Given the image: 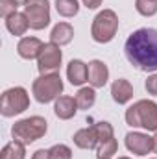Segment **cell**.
<instances>
[{
    "instance_id": "obj_1",
    "label": "cell",
    "mask_w": 157,
    "mask_h": 159,
    "mask_svg": "<svg viewBox=\"0 0 157 159\" xmlns=\"http://www.w3.org/2000/svg\"><path fill=\"white\" fill-rule=\"evenodd\" d=\"M128 61L144 72H157V30L141 28L133 32L124 44Z\"/></svg>"
},
{
    "instance_id": "obj_2",
    "label": "cell",
    "mask_w": 157,
    "mask_h": 159,
    "mask_svg": "<svg viewBox=\"0 0 157 159\" xmlns=\"http://www.w3.org/2000/svg\"><path fill=\"white\" fill-rule=\"evenodd\" d=\"M126 122L131 128L157 131V104L154 100H139L126 109Z\"/></svg>"
},
{
    "instance_id": "obj_3",
    "label": "cell",
    "mask_w": 157,
    "mask_h": 159,
    "mask_svg": "<svg viewBox=\"0 0 157 159\" xmlns=\"http://www.w3.org/2000/svg\"><path fill=\"white\" fill-rule=\"evenodd\" d=\"M32 93H34V96L39 104L56 102L59 98V94L63 93V80L59 76V72L41 74L37 80H34Z\"/></svg>"
},
{
    "instance_id": "obj_4",
    "label": "cell",
    "mask_w": 157,
    "mask_h": 159,
    "mask_svg": "<svg viewBox=\"0 0 157 159\" xmlns=\"http://www.w3.org/2000/svg\"><path fill=\"white\" fill-rule=\"evenodd\" d=\"M46 129H48V122L43 117L35 115V117H28V119L15 122L13 128H11V135H13L15 141H20L24 144H32L37 139L44 137Z\"/></svg>"
},
{
    "instance_id": "obj_5",
    "label": "cell",
    "mask_w": 157,
    "mask_h": 159,
    "mask_svg": "<svg viewBox=\"0 0 157 159\" xmlns=\"http://www.w3.org/2000/svg\"><path fill=\"white\" fill-rule=\"evenodd\" d=\"M118 30V17L113 9H104L100 11L91 26V35L96 43H109L115 39Z\"/></svg>"
},
{
    "instance_id": "obj_6",
    "label": "cell",
    "mask_w": 157,
    "mask_h": 159,
    "mask_svg": "<svg viewBox=\"0 0 157 159\" xmlns=\"http://www.w3.org/2000/svg\"><path fill=\"white\" fill-rule=\"evenodd\" d=\"M30 107V96L24 87H11L4 91L2 94V104H0V113L4 117H15L24 113Z\"/></svg>"
},
{
    "instance_id": "obj_7",
    "label": "cell",
    "mask_w": 157,
    "mask_h": 159,
    "mask_svg": "<svg viewBox=\"0 0 157 159\" xmlns=\"http://www.w3.org/2000/svg\"><path fill=\"white\" fill-rule=\"evenodd\" d=\"M24 13L32 30H44L50 24V2L48 0H26Z\"/></svg>"
},
{
    "instance_id": "obj_8",
    "label": "cell",
    "mask_w": 157,
    "mask_h": 159,
    "mask_svg": "<svg viewBox=\"0 0 157 159\" xmlns=\"http://www.w3.org/2000/svg\"><path fill=\"white\" fill-rule=\"evenodd\" d=\"M63 61V54L59 44L56 43H44L43 50H41L39 57H37V69L41 74H48V72H57Z\"/></svg>"
},
{
    "instance_id": "obj_9",
    "label": "cell",
    "mask_w": 157,
    "mask_h": 159,
    "mask_svg": "<svg viewBox=\"0 0 157 159\" xmlns=\"http://www.w3.org/2000/svg\"><path fill=\"white\" fill-rule=\"evenodd\" d=\"M126 148L135 156H146L154 150V137L141 131H129L126 135Z\"/></svg>"
},
{
    "instance_id": "obj_10",
    "label": "cell",
    "mask_w": 157,
    "mask_h": 159,
    "mask_svg": "<svg viewBox=\"0 0 157 159\" xmlns=\"http://www.w3.org/2000/svg\"><path fill=\"white\" fill-rule=\"evenodd\" d=\"M107 80H109V69H107V65L104 61H100V59L89 61V65H87V81L91 83V87L100 89V87H104L107 83Z\"/></svg>"
},
{
    "instance_id": "obj_11",
    "label": "cell",
    "mask_w": 157,
    "mask_h": 159,
    "mask_svg": "<svg viewBox=\"0 0 157 159\" xmlns=\"http://www.w3.org/2000/svg\"><path fill=\"white\" fill-rule=\"evenodd\" d=\"M43 44L44 43H41L37 37H22L17 44V52L22 59H37L43 50Z\"/></svg>"
},
{
    "instance_id": "obj_12",
    "label": "cell",
    "mask_w": 157,
    "mask_h": 159,
    "mask_svg": "<svg viewBox=\"0 0 157 159\" xmlns=\"http://www.w3.org/2000/svg\"><path fill=\"white\" fill-rule=\"evenodd\" d=\"M78 109H79L78 102H76V98H72V96H59V98L56 100V104H54V113H56L57 119H61V120L72 119Z\"/></svg>"
},
{
    "instance_id": "obj_13",
    "label": "cell",
    "mask_w": 157,
    "mask_h": 159,
    "mask_svg": "<svg viewBox=\"0 0 157 159\" xmlns=\"http://www.w3.org/2000/svg\"><path fill=\"white\" fill-rule=\"evenodd\" d=\"M111 96H113V100L117 102L118 106L128 104L133 98V85L124 78L115 80L113 85H111Z\"/></svg>"
},
{
    "instance_id": "obj_14",
    "label": "cell",
    "mask_w": 157,
    "mask_h": 159,
    "mask_svg": "<svg viewBox=\"0 0 157 159\" xmlns=\"http://www.w3.org/2000/svg\"><path fill=\"white\" fill-rule=\"evenodd\" d=\"M74 144L81 148V150H92V148H98V137L94 133V128H83V129H78L72 137Z\"/></svg>"
},
{
    "instance_id": "obj_15",
    "label": "cell",
    "mask_w": 157,
    "mask_h": 159,
    "mask_svg": "<svg viewBox=\"0 0 157 159\" xmlns=\"http://www.w3.org/2000/svg\"><path fill=\"white\" fill-rule=\"evenodd\" d=\"M67 78L72 85H83L87 81V63L81 59H72L67 65Z\"/></svg>"
},
{
    "instance_id": "obj_16",
    "label": "cell",
    "mask_w": 157,
    "mask_h": 159,
    "mask_svg": "<svg viewBox=\"0 0 157 159\" xmlns=\"http://www.w3.org/2000/svg\"><path fill=\"white\" fill-rule=\"evenodd\" d=\"M6 28H7V32L11 34V35H24L26 32H28V28H30V22H28V17H26V13H13V15H9L7 19H6Z\"/></svg>"
},
{
    "instance_id": "obj_17",
    "label": "cell",
    "mask_w": 157,
    "mask_h": 159,
    "mask_svg": "<svg viewBox=\"0 0 157 159\" xmlns=\"http://www.w3.org/2000/svg\"><path fill=\"white\" fill-rule=\"evenodd\" d=\"M72 39H74V28L69 22H57L50 32V43H56L59 46L69 44Z\"/></svg>"
},
{
    "instance_id": "obj_18",
    "label": "cell",
    "mask_w": 157,
    "mask_h": 159,
    "mask_svg": "<svg viewBox=\"0 0 157 159\" xmlns=\"http://www.w3.org/2000/svg\"><path fill=\"white\" fill-rule=\"evenodd\" d=\"M24 146H26L24 143L13 139L11 143H7V144L2 148L0 159H24L26 157V148H24Z\"/></svg>"
},
{
    "instance_id": "obj_19",
    "label": "cell",
    "mask_w": 157,
    "mask_h": 159,
    "mask_svg": "<svg viewBox=\"0 0 157 159\" xmlns=\"http://www.w3.org/2000/svg\"><path fill=\"white\" fill-rule=\"evenodd\" d=\"M76 102H78L79 109H91L96 102V91L94 87H81L76 94Z\"/></svg>"
},
{
    "instance_id": "obj_20",
    "label": "cell",
    "mask_w": 157,
    "mask_h": 159,
    "mask_svg": "<svg viewBox=\"0 0 157 159\" xmlns=\"http://www.w3.org/2000/svg\"><path fill=\"white\" fill-rule=\"evenodd\" d=\"M56 11L61 17L70 19V17L78 15L79 4H78V0H56Z\"/></svg>"
},
{
    "instance_id": "obj_21",
    "label": "cell",
    "mask_w": 157,
    "mask_h": 159,
    "mask_svg": "<svg viewBox=\"0 0 157 159\" xmlns=\"http://www.w3.org/2000/svg\"><path fill=\"white\" fill-rule=\"evenodd\" d=\"M92 128H94V133H96V137H98V143H100V144L115 137V129H113V126H111L109 122H105V120L96 122Z\"/></svg>"
},
{
    "instance_id": "obj_22",
    "label": "cell",
    "mask_w": 157,
    "mask_h": 159,
    "mask_svg": "<svg viewBox=\"0 0 157 159\" xmlns=\"http://www.w3.org/2000/svg\"><path fill=\"white\" fill-rule=\"evenodd\" d=\"M117 150H118V143H117V139L113 137V139H109V141L98 144L96 156H98V159H111L117 154Z\"/></svg>"
},
{
    "instance_id": "obj_23",
    "label": "cell",
    "mask_w": 157,
    "mask_h": 159,
    "mask_svg": "<svg viewBox=\"0 0 157 159\" xmlns=\"http://www.w3.org/2000/svg\"><path fill=\"white\" fill-rule=\"evenodd\" d=\"M135 9L142 17H154L157 13V0H135Z\"/></svg>"
},
{
    "instance_id": "obj_24",
    "label": "cell",
    "mask_w": 157,
    "mask_h": 159,
    "mask_svg": "<svg viewBox=\"0 0 157 159\" xmlns=\"http://www.w3.org/2000/svg\"><path fill=\"white\" fill-rule=\"evenodd\" d=\"M48 152L52 159H72V150L67 144H54Z\"/></svg>"
},
{
    "instance_id": "obj_25",
    "label": "cell",
    "mask_w": 157,
    "mask_h": 159,
    "mask_svg": "<svg viewBox=\"0 0 157 159\" xmlns=\"http://www.w3.org/2000/svg\"><path fill=\"white\" fill-rule=\"evenodd\" d=\"M17 7H19V4L15 0H0V15L4 19H7L9 15L17 13Z\"/></svg>"
},
{
    "instance_id": "obj_26",
    "label": "cell",
    "mask_w": 157,
    "mask_h": 159,
    "mask_svg": "<svg viewBox=\"0 0 157 159\" xmlns=\"http://www.w3.org/2000/svg\"><path fill=\"white\" fill-rule=\"evenodd\" d=\"M144 87H146L148 94H152V96H157V72H154L152 76H148L146 83H144Z\"/></svg>"
},
{
    "instance_id": "obj_27",
    "label": "cell",
    "mask_w": 157,
    "mask_h": 159,
    "mask_svg": "<svg viewBox=\"0 0 157 159\" xmlns=\"http://www.w3.org/2000/svg\"><path fill=\"white\" fill-rule=\"evenodd\" d=\"M81 2L87 9H96V7L102 6V0H81Z\"/></svg>"
},
{
    "instance_id": "obj_28",
    "label": "cell",
    "mask_w": 157,
    "mask_h": 159,
    "mask_svg": "<svg viewBox=\"0 0 157 159\" xmlns=\"http://www.w3.org/2000/svg\"><path fill=\"white\" fill-rule=\"evenodd\" d=\"M32 159H52L50 157V152L48 150H37V152H34V156H32Z\"/></svg>"
},
{
    "instance_id": "obj_29",
    "label": "cell",
    "mask_w": 157,
    "mask_h": 159,
    "mask_svg": "<svg viewBox=\"0 0 157 159\" xmlns=\"http://www.w3.org/2000/svg\"><path fill=\"white\" fill-rule=\"evenodd\" d=\"M154 154H157V131H155V135H154V150H152Z\"/></svg>"
},
{
    "instance_id": "obj_30",
    "label": "cell",
    "mask_w": 157,
    "mask_h": 159,
    "mask_svg": "<svg viewBox=\"0 0 157 159\" xmlns=\"http://www.w3.org/2000/svg\"><path fill=\"white\" fill-rule=\"evenodd\" d=\"M15 2H17L19 6H24V4H26V0H15Z\"/></svg>"
},
{
    "instance_id": "obj_31",
    "label": "cell",
    "mask_w": 157,
    "mask_h": 159,
    "mask_svg": "<svg viewBox=\"0 0 157 159\" xmlns=\"http://www.w3.org/2000/svg\"><path fill=\"white\" fill-rule=\"evenodd\" d=\"M118 159H129V157H118Z\"/></svg>"
}]
</instances>
